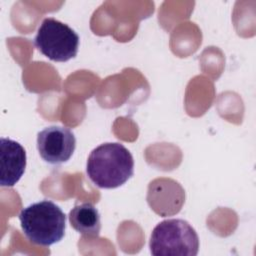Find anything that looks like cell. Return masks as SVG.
Instances as JSON below:
<instances>
[{
    "mask_svg": "<svg viewBox=\"0 0 256 256\" xmlns=\"http://www.w3.org/2000/svg\"><path fill=\"white\" fill-rule=\"evenodd\" d=\"M76 138L67 127L49 126L37 134V149L41 158L52 165L67 162L74 153Z\"/></svg>",
    "mask_w": 256,
    "mask_h": 256,
    "instance_id": "cell-5",
    "label": "cell"
},
{
    "mask_svg": "<svg viewBox=\"0 0 256 256\" xmlns=\"http://www.w3.org/2000/svg\"><path fill=\"white\" fill-rule=\"evenodd\" d=\"M146 199L156 214L172 216L180 212L185 202V191L174 179L160 177L149 183Z\"/></svg>",
    "mask_w": 256,
    "mask_h": 256,
    "instance_id": "cell-6",
    "label": "cell"
},
{
    "mask_svg": "<svg viewBox=\"0 0 256 256\" xmlns=\"http://www.w3.org/2000/svg\"><path fill=\"white\" fill-rule=\"evenodd\" d=\"M34 44L50 60L66 62L77 55L79 36L67 24L49 17L39 26Z\"/></svg>",
    "mask_w": 256,
    "mask_h": 256,
    "instance_id": "cell-4",
    "label": "cell"
},
{
    "mask_svg": "<svg viewBox=\"0 0 256 256\" xmlns=\"http://www.w3.org/2000/svg\"><path fill=\"white\" fill-rule=\"evenodd\" d=\"M71 226L87 237H98L101 230L100 214L91 203L75 205L69 212Z\"/></svg>",
    "mask_w": 256,
    "mask_h": 256,
    "instance_id": "cell-8",
    "label": "cell"
},
{
    "mask_svg": "<svg viewBox=\"0 0 256 256\" xmlns=\"http://www.w3.org/2000/svg\"><path fill=\"white\" fill-rule=\"evenodd\" d=\"M149 248L155 256H195L199 250V238L187 221L167 219L154 227Z\"/></svg>",
    "mask_w": 256,
    "mask_h": 256,
    "instance_id": "cell-3",
    "label": "cell"
},
{
    "mask_svg": "<svg viewBox=\"0 0 256 256\" xmlns=\"http://www.w3.org/2000/svg\"><path fill=\"white\" fill-rule=\"evenodd\" d=\"M19 220L25 236L34 244L47 247L64 237L66 215L52 201L43 200L23 208Z\"/></svg>",
    "mask_w": 256,
    "mask_h": 256,
    "instance_id": "cell-2",
    "label": "cell"
},
{
    "mask_svg": "<svg viewBox=\"0 0 256 256\" xmlns=\"http://www.w3.org/2000/svg\"><path fill=\"white\" fill-rule=\"evenodd\" d=\"M86 172L99 188L113 189L123 185L134 173V160L120 143H104L90 153Z\"/></svg>",
    "mask_w": 256,
    "mask_h": 256,
    "instance_id": "cell-1",
    "label": "cell"
},
{
    "mask_svg": "<svg viewBox=\"0 0 256 256\" xmlns=\"http://www.w3.org/2000/svg\"><path fill=\"white\" fill-rule=\"evenodd\" d=\"M0 185L2 187H12L24 174L26 152L19 142L5 137L0 139Z\"/></svg>",
    "mask_w": 256,
    "mask_h": 256,
    "instance_id": "cell-7",
    "label": "cell"
}]
</instances>
